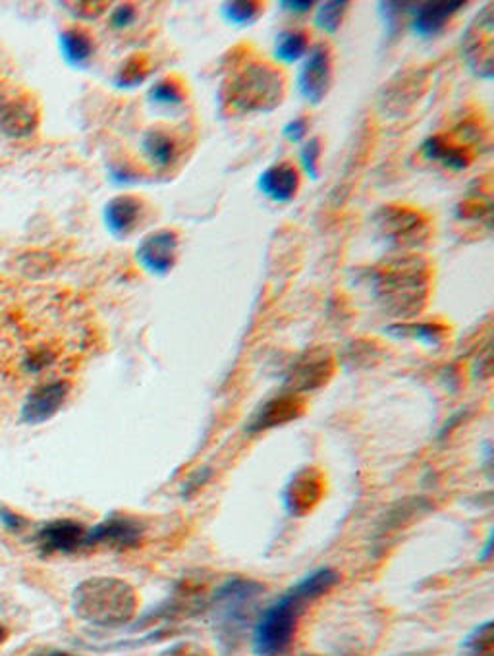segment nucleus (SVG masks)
Returning a JSON list of instances; mask_svg holds the SVG:
<instances>
[{
    "label": "nucleus",
    "instance_id": "nucleus-25",
    "mask_svg": "<svg viewBox=\"0 0 494 656\" xmlns=\"http://www.w3.org/2000/svg\"><path fill=\"white\" fill-rule=\"evenodd\" d=\"M348 9H350V2L346 0H332V2H322L315 10V25L325 33H337L342 24H344V17L348 16Z\"/></svg>",
    "mask_w": 494,
    "mask_h": 656
},
{
    "label": "nucleus",
    "instance_id": "nucleus-8",
    "mask_svg": "<svg viewBox=\"0 0 494 656\" xmlns=\"http://www.w3.org/2000/svg\"><path fill=\"white\" fill-rule=\"evenodd\" d=\"M334 82V57L327 43H317L302 60L297 72V91L305 103L319 107L329 97Z\"/></svg>",
    "mask_w": 494,
    "mask_h": 656
},
{
    "label": "nucleus",
    "instance_id": "nucleus-15",
    "mask_svg": "<svg viewBox=\"0 0 494 656\" xmlns=\"http://www.w3.org/2000/svg\"><path fill=\"white\" fill-rule=\"evenodd\" d=\"M145 203L140 197L116 196L103 209V221L115 238H128L140 226Z\"/></svg>",
    "mask_w": 494,
    "mask_h": 656
},
{
    "label": "nucleus",
    "instance_id": "nucleus-9",
    "mask_svg": "<svg viewBox=\"0 0 494 656\" xmlns=\"http://www.w3.org/2000/svg\"><path fill=\"white\" fill-rule=\"evenodd\" d=\"M180 234L173 229L149 232L136 247V261L151 277H166L178 262Z\"/></svg>",
    "mask_w": 494,
    "mask_h": 656
},
{
    "label": "nucleus",
    "instance_id": "nucleus-11",
    "mask_svg": "<svg viewBox=\"0 0 494 656\" xmlns=\"http://www.w3.org/2000/svg\"><path fill=\"white\" fill-rule=\"evenodd\" d=\"M68 396H70L68 380H50V383L37 386L27 394V398L24 400L22 421L27 425H39V423L49 421L67 403Z\"/></svg>",
    "mask_w": 494,
    "mask_h": 656
},
{
    "label": "nucleus",
    "instance_id": "nucleus-6",
    "mask_svg": "<svg viewBox=\"0 0 494 656\" xmlns=\"http://www.w3.org/2000/svg\"><path fill=\"white\" fill-rule=\"evenodd\" d=\"M259 593H261L259 585L242 582V579L226 583L223 589H219L214 597L213 618L219 641L223 645H232V647L236 645L239 635L246 630L251 607Z\"/></svg>",
    "mask_w": 494,
    "mask_h": 656
},
{
    "label": "nucleus",
    "instance_id": "nucleus-14",
    "mask_svg": "<svg viewBox=\"0 0 494 656\" xmlns=\"http://www.w3.org/2000/svg\"><path fill=\"white\" fill-rule=\"evenodd\" d=\"M421 155L425 156L428 163L443 164L452 173H463L473 163V151L456 140L452 133L450 136H446V133L428 136L421 145Z\"/></svg>",
    "mask_w": 494,
    "mask_h": 656
},
{
    "label": "nucleus",
    "instance_id": "nucleus-32",
    "mask_svg": "<svg viewBox=\"0 0 494 656\" xmlns=\"http://www.w3.org/2000/svg\"><path fill=\"white\" fill-rule=\"evenodd\" d=\"M0 525L10 534H20L25 527V519L17 516L16 512L9 508H0Z\"/></svg>",
    "mask_w": 494,
    "mask_h": 656
},
{
    "label": "nucleus",
    "instance_id": "nucleus-34",
    "mask_svg": "<svg viewBox=\"0 0 494 656\" xmlns=\"http://www.w3.org/2000/svg\"><path fill=\"white\" fill-rule=\"evenodd\" d=\"M7 637H9V632H7V628H4V625H0V645H2L4 641H7Z\"/></svg>",
    "mask_w": 494,
    "mask_h": 656
},
{
    "label": "nucleus",
    "instance_id": "nucleus-29",
    "mask_svg": "<svg viewBox=\"0 0 494 656\" xmlns=\"http://www.w3.org/2000/svg\"><path fill=\"white\" fill-rule=\"evenodd\" d=\"M67 7L72 9L70 10L72 16L82 20V22H91V20L103 16L110 4L108 2H70Z\"/></svg>",
    "mask_w": 494,
    "mask_h": 656
},
{
    "label": "nucleus",
    "instance_id": "nucleus-17",
    "mask_svg": "<svg viewBox=\"0 0 494 656\" xmlns=\"http://www.w3.org/2000/svg\"><path fill=\"white\" fill-rule=\"evenodd\" d=\"M141 153L151 166L166 171L180 161V140L166 128H151L141 136Z\"/></svg>",
    "mask_w": 494,
    "mask_h": 656
},
{
    "label": "nucleus",
    "instance_id": "nucleus-28",
    "mask_svg": "<svg viewBox=\"0 0 494 656\" xmlns=\"http://www.w3.org/2000/svg\"><path fill=\"white\" fill-rule=\"evenodd\" d=\"M138 20V7L132 2H122V4H116L113 12H110V27L116 32H124L128 27H132Z\"/></svg>",
    "mask_w": 494,
    "mask_h": 656
},
{
    "label": "nucleus",
    "instance_id": "nucleus-33",
    "mask_svg": "<svg viewBox=\"0 0 494 656\" xmlns=\"http://www.w3.org/2000/svg\"><path fill=\"white\" fill-rule=\"evenodd\" d=\"M279 7H281L284 12L292 14V16H305V14L314 12V9L317 7V4L311 2V0H309V2H307V0H305V2H297L296 0V2H281Z\"/></svg>",
    "mask_w": 494,
    "mask_h": 656
},
{
    "label": "nucleus",
    "instance_id": "nucleus-21",
    "mask_svg": "<svg viewBox=\"0 0 494 656\" xmlns=\"http://www.w3.org/2000/svg\"><path fill=\"white\" fill-rule=\"evenodd\" d=\"M151 74V60L148 55H132L126 58L116 70L115 85L118 90H136Z\"/></svg>",
    "mask_w": 494,
    "mask_h": 656
},
{
    "label": "nucleus",
    "instance_id": "nucleus-18",
    "mask_svg": "<svg viewBox=\"0 0 494 656\" xmlns=\"http://www.w3.org/2000/svg\"><path fill=\"white\" fill-rule=\"evenodd\" d=\"M58 45H60L62 58L72 68H83V66L90 65L91 58L95 57V50H97L93 33L83 25L67 27L64 32L60 33Z\"/></svg>",
    "mask_w": 494,
    "mask_h": 656
},
{
    "label": "nucleus",
    "instance_id": "nucleus-22",
    "mask_svg": "<svg viewBox=\"0 0 494 656\" xmlns=\"http://www.w3.org/2000/svg\"><path fill=\"white\" fill-rule=\"evenodd\" d=\"M299 408H302V403L297 402V398H294V396L277 398V400L267 403L263 410L259 411L254 426L256 429H269V426L290 421V419L296 418Z\"/></svg>",
    "mask_w": 494,
    "mask_h": 656
},
{
    "label": "nucleus",
    "instance_id": "nucleus-23",
    "mask_svg": "<svg viewBox=\"0 0 494 656\" xmlns=\"http://www.w3.org/2000/svg\"><path fill=\"white\" fill-rule=\"evenodd\" d=\"M264 4L249 0V2H224L221 7V16L224 22L234 27H251L263 16Z\"/></svg>",
    "mask_w": 494,
    "mask_h": 656
},
{
    "label": "nucleus",
    "instance_id": "nucleus-16",
    "mask_svg": "<svg viewBox=\"0 0 494 656\" xmlns=\"http://www.w3.org/2000/svg\"><path fill=\"white\" fill-rule=\"evenodd\" d=\"M85 535L87 529L83 525L70 522V519H58L43 525L37 531L35 541L45 554H68L85 547Z\"/></svg>",
    "mask_w": 494,
    "mask_h": 656
},
{
    "label": "nucleus",
    "instance_id": "nucleus-4",
    "mask_svg": "<svg viewBox=\"0 0 494 656\" xmlns=\"http://www.w3.org/2000/svg\"><path fill=\"white\" fill-rule=\"evenodd\" d=\"M75 614L97 625L122 622L132 612L130 593L110 579H91L75 589Z\"/></svg>",
    "mask_w": 494,
    "mask_h": 656
},
{
    "label": "nucleus",
    "instance_id": "nucleus-12",
    "mask_svg": "<svg viewBox=\"0 0 494 656\" xmlns=\"http://www.w3.org/2000/svg\"><path fill=\"white\" fill-rule=\"evenodd\" d=\"M466 7L461 0L450 2H423L413 4L412 22L410 27L420 39H435L445 32L446 25L452 22V17Z\"/></svg>",
    "mask_w": 494,
    "mask_h": 656
},
{
    "label": "nucleus",
    "instance_id": "nucleus-24",
    "mask_svg": "<svg viewBox=\"0 0 494 656\" xmlns=\"http://www.w3.org/2000/svg\"><path fill=\"white\" fill-rule=\"evenodd\" d=\"M388 332L396 337L412 338L427 345H440L445 340V328L433 323H404V325L388 327Z\"/></svg>",
    "mask_w": 494,
    "mask_h": 656
},
{
    "label": "nucleus",
    "instance_id": "nucleus-1",
    "mask_svg": "<svg viewBox=\"0 0 494 656\" xmlns=\"http://www.w3.org/2000/svg\"><path fill=\"white\" fill-rule=\"evenodd\" d=\"M363 279L379 305L405 317L420 312L427 302L433 271L425 257L398 254L373 265Z\"/></svg>",
    "mask_w": 494,
    "mask_h": 656
},
{
    "label": "nucleus",
    "instance_id": "nucleus-3",
    "mask_svg": "<svg viewBox=\"0 0 494 656\" xmlns=\"http://www.w3.org/2000/svg\"><path fill=\"white\" fill-rule=\"evenodd\" d=\"M286 80L277 66L249 60L231 75L223 91L224 105L236 115H259L281 107Z\"/></svg>",
    "mask_w": 494,
    "mask_h": 656
},
{
    "label": "nucleus",
    "instance_id": "nucleus-20",
    "mask_svg": "<svg viewBox=\"0 0 494 656\" xmlns=\"http://www.w3.org/2000/svg\"><path fill=\"white\" fill-rule=\"evenodd\" d=\"M149 103L163 110H178L186 103V85L178 78H163L148 91Z\"/></svg>",
    "mask_w": 494,
    "mask_h": 656
},
{
    "label": "nucleus",
    "instance_id": "nucleus-10",
    "mask_svg": "<svg viewBox=\"0 0 494 656\" xmlns=\"http://www.w3.org/2000/svg\"><path fill=\"white\" fill-rule=\"evenodd\" d=\"M463 52L473 74L479 78H493V10L485 9L483 16H478V22L471 24L466 33Z\"/></svg>",
    "mask_w": 494,
    "mask_h": 656
},
{
    "label": "nucleus",
    "instance_id": "nucleus-26",
    "mask_svg": "<svg viewBox=\"0 0 494 656\" xmlns=\"http://www.w3.org/2000/svg\"><path fill=\"white\" fill-rule=\"evenodd\" d=\"M329 361L325 360V358L305 361L304 365L296 371V375H294V380H292V383H294L297 388H304V390H309V388L322 385L325 378H327V373H329Z\"/></svg>",
    "mask_w": 494,
    "mask_h": 656
},
{
    "label": "nucleus",
    "instance_id": "nucleus-35",
    "mask_svg": "<svg viewBox=\"0 0 494 656\" xmlns=\"http://www.w3.org/2000/svg\"><path fill=\"white\" fill-rule=\"evenodd\" d=\"M39 656H75V655H70V653H62V651H52V653H45V655H39Z\"/></svg>",
    "mask_w": 494,
    "mask_h": 656
},
{
    "label": "nucleus",
    "instance_id": "nucleus-19",
    "mask_svg": "<svg viewBox=\"0 0 494 656\" xmlns=\"http://www.w3.org/2000/svg\"><path fill=\"white\" fill-rule=\"evenodd\" d=\"M311 50V35L302 27H292L277 35L274 42V60L282 65H296L302 62L307 52Z\"/></svg>",
    "mask_w": 494,
    "mask_h": 656
},
{
    "label": "nucleus",
    "instance_id": "nucleus-2",
    "mask_svg": "<svg viewBox=\"0 0 494 656\" xmlns=\"http://www.w3.org/2000/svg\"><path fill=\"white\" fill-rule=\"evenodd\" d=\"M338 582L337 572L329 567L317 570L305 575L302 582L282 595L281 599L267 608L254 632V647L259 656H277L290 647L296 633L297 620L304 612L305 605L319 599Z\"/></svg>",
    "mask_w": 494,
    "mask_h": 656
},
{
    "label": "nucleus",
    "instance_id": "nucleus-13",
    "mask_svg": "<svg viewBox=\"0 0 494 656\" xmlns=\"http://www.w3.org/2000/svg\"><path fill=\"white\" fill-rule=\"evenodd\" d=\"M299 186H302V173L296 164L289 161L271 164L269 168H264L257 180V189L274 203H290L297 196Z\"/></svg>",
    "mask_w": 494,
    "mask_h": 656
},
{
    "label": "nucleus",
    "instance_id": "nucleus-30",
    "mask_svg": "<svg viewBox=\"0 0 494 656\" xmlns=\"http://www.w3.org/2000/svg\"><path fill=\"white\" fill-rule=\"evenodd\" d=\"M307 133H309L307 116H297L282 128V136L290 143H302V141L307 140Z\"/></svg>",
    "mask_w": 494,
    "mask_h": 656
},
{
    "label": "nucleus",
    "instance_id": "nucleus-31",
    "mask_svg": "<svg viewBox=\"0 0 494 656\" xmlns=\"http://www.w3.org/2000/svg\"><path fill=\"white\" fill-rule=\"evenodd\" d=\"M468 648L473 655L481 656V653H485L486 656H491V623H486L485 628L471 635Z\"/></svg>",
    "mask_w": 494,
    "mask_h": 656
},
{
    "label": "nucleus",
    "instance_id": "nucleus-27",
    "mask_svg": "<svg viewBox=\"0 0 494 656\" xmlns=\"http://www.w3.org/2000/svg\"><path fill=\"white\" fill-rule=\"evenodd\" d=\"M322 141L319 138H309L299 149V164L309 180L317 181L321 176Z\"/></svg>",
    "mask_w": 494,
    "mask_h": 656
},
{
    "label": "nucleus",
    "instance_id": "nucleus-7",
    "mask_svg": "<svg viewBox=\"0 0 494 656\" xmlns=\"http://www.w3.org/2000/svg\"><path fill=\"white\" fill-rule=\"evenodd\" d=\"M42 124L39 101L10 83L0 85V131L12 140L32 138Z\"/></svg>",
    "mask_w": 494,
    "mask_h": 656
},
{
    "label": "nucleus",
    "instance_id": "nucleus-5",
    "mask_svg": "<svg viewBox=\"0 0 494 656\" xmlns=\"http://www.w3.org/2000/svg\"><path fill=\"white\" fill-rule=\"evenodd\" d=\"M373 224L379 238L400 254H412L431 238V221L420 209L405 206L380 207L373 214Z\"/></svg>",
    "mask_w": 494,
    "mask_h": 656
}]
</instances>
